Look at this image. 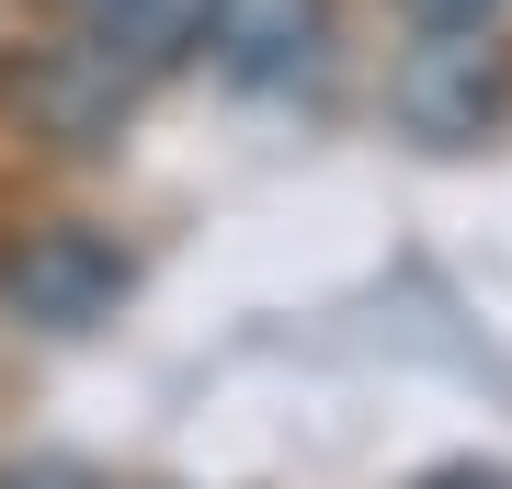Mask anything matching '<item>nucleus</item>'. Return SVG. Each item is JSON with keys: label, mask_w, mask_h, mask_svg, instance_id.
<instances>
[{"label": "nucleus", "mask_w": 512, "mask_h": 489, "mask_svg": "<svg viewBox=\"0 0 512 489\" xmlns=\"http://www.w3.org/2000/svg\"><path fill=\"white\" fill-rule=\"evenodd\" d=\"M0 296L35 330H92L114 296H126V251H114L103 228H80V217L23 228V251H0Z\"/></svg>", "instance_id": "obj_1"}, {"label": "nucleus", "mask_w": 512, "mask_h": 489, "mask_svg": "<svg viewBox=\"0 0 512 489\" xmlns=\"http://www.w3.org/2000/svg\"><path fill=\"white\" fill-rule=\"evenodd\" d=\"M399 114L410 137H444V148L490 137L512 114V46H478V23H433V46L399 69Z\"/></svg>", "instance_id": "obj_2"}, {"label": "nucleus", "mask_w": 512, "mask_h": 489, "mask_svg": "<svg viewBox=\"0 0 512 489\" xmlns=\"http://www.w3.org/2000/svg\"><path fill=\"white\" fill-rule=\"evenodd\" d=\"M194 35L239 80H285L319 57V0H194Z\"/></svg>", "instance_id": "obj_3"}, {"label": "nucleus", "mask_w": 512, "mask_h": 489, "mask_svg": "<svg viewBox=\"0 0 512 489\" xmlns=\"http://www.w3.org/2000/svg\"><path fill=\"white\" fill-rule=\"evenodd\" d=\"M0 489H103V478H92V467H57V455H46V467H12Z\"/></svg>", "instance_id": "obj_4"}, {"label": "nucleus", "mask_w": 512, "mask_h": 489, "mask_svg": "<svg viewBox=\"0 0 512 489\" xmlns=\"http://www.w3.org/2000/svg\"><path fill=\"white\" fill-rule=\"evenodd\" d=\"M410 12H421V23H490L501 0H410Z\"/></svg>", "instance_id": "obj_5"}, {"label": "nucleus", "mask_w": 512, "mask_h": 489, "mask_svg": "<svg viewBox=\"0 0 512 489\" xmlns=\"http://www.w3.org/2000/svg\"><path fill=\"white\" fill-rule=\"evenodd\" d=\"M421 489H512L501 467H444V478H421Z\"/></svg>", "instance_id": "obj_6"}]
</instances>
